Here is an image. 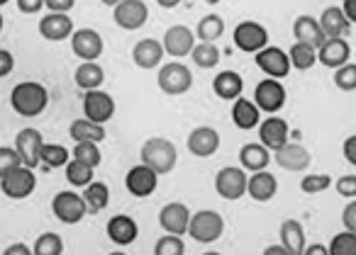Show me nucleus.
<instances>
[{"label":"nucleus","instance_id":"f257e3e1","mask_svg":"<svg viewBox=\"0 0 356 255\" xmlns=\"http://www.w3.org/2000/svg\"><path fill=\"white\" fill-rule=\"evenodd\" d=\"M10 105L22 117H37V114L44 112L47 105H49V93H47L44 85L35 83V80L17 83L15 88H13Z\"/></svg>","mask_w":356,"mask_h":255},{"label":"nucleus","instance_id":"f03ea898","mask_svg":"<svg viewBox=\"0 0 356 255\" xmlns=\"http://www.w3.org/2000/svg\"><path fill=\"white\" fill-rule=\"evenodd\" d=\"M142 163L147 168H152L156 175H166L176 168V161H178V153H176V146H173L168 139H161V137H154L149 141H144L142 146Z\"/></svg>","mask_w":356,"mask_h":255},{"label":"nucleus","instance_id":"7ed1b4c3","mask_svg":"<svg viewBox=\"0 0 356 255\" xmlns=\"http://www.w3.org/2000/svg\"><path fill=\"white\" fill-rule=\"evenodd\" d=\"M188 234L198 243H215L225 234V219L213 209H203L191 216Z\"/></svg>","mask_w":356,"mask_h":255},{"label":"nucleus","instance_id":"20e7f679","mask_svg":"<svg viewBox=\"0 0 356 255\" xmlns=\"http://www.w3.org/2000/svg\"><path fill=\"white\" fill-rule=\"evenodd\" d=\"M37 187V177L32 173V168L20 166L15 170H10L8 175L0 177V190L3 195L10 197V200H27V197L35 192Z\"/></svg>","mask_w":356,"mask_h":255},{"label":"nucleus","instance_id":"39448f33","mask_svg":"<svg viewBox=\"0 0 356 255\" xmlns=\"http://www.w3.org/2000/svg\"><path fill=\"white\" fill-rule=\"evenodd\" d=\"M51 211L61 224H79L86 214H88V206L83 202V195H76L71 190H64L51 200Z\"/></svg>","mask_w":356,"mask_h":255},{"label":"nucleus","instance_id":"423d86ee","mask_svg":"<svg viewBox=\"0 0 356 255\" xmlns=\"http://www.w3.org/2000/svg\"><path fill=\"white\" fill-rule=\"evenodd\" d=\"M247 185H249V177L244 173V168L237 166H229L222 168V170L215 175V190L222 200H239V197L247 195Z\"/></svg>","mask_w":356,"mask_h":255},{"label":"nucleus","instance_id":"0eeeda50","mask_svg":"<svg viewBox=\"0 0 356 255\" xmlns=\"http://www.w3.org/2000/svg\"><path fill=\"white\" fill-rule=\"evenodd\" d=\"M156 83L166 95H184V93H188L191 85H193V76H191V71L186 69L184 64L173 61V64L161 66Z\"/></svg>","mask_w":356,"mask_h":255},{"label":"nucleus","instance_id":"6e6552de","mask_svg":"<svg viewBox=\"0 0 356 255\" xmlns=\"http://www.w3.org/2000/svg\"><path fill=\"white\" fill-rule=\"evenodd\" d=\"M234 44L239 51H247V54H257V51L266 49L268 44V32L264 25L254 20H244L234 27Z\"/></svg>","mask_w":356,"mask_h":255},{"label":"nucleus","instance_id":"1a4fd4ad","mask_svg":"<svg viewBox=\"0 0 356 255\" xmlns=\"http://www.w3.org/2000/svg\"><path fill=\"white\" fill-rule=\"evenodd\" d=\"M83 112H86V119H90V122H95V124L110 122V119H113V114H115L113 95L103 93V90H86Z\"/></svg>","mask_w":356,"mask_h":255},{"label":"nucleus","instance_id":"9d476101","mask_svg":"<svg viewBox=\"0 0 356 255\" xmlns=\"http://www.w3.org/2000/svg\"><path fill=\"white\" fill-rule=\"evenodd\" d=\"M254 105L261 112H278L286 105V88L276 78H264L261 83H257V90H254Z\"/></svg>","mask_w":356,"mask_h":255},{"label":"nucleus","instance_id":"9b49d317","mask_svg":"<svg viewBox=\"0 0 356 255\" xmlns=\"http://www.w3.org/2000/svg\"><path fill=\"white\" fill-rule=\"evenodd\" d=\"M115 25L122 27V30H139V27L147 25L149 20V10H147V3L142 0H122L120 6H115Z\"/></svg>","mask_w":356,"mask_h":255},{"label":"nucleus","instance_id":"f8f14e48","mask_svg":"<svg viewBox=\"0 0 356 255\" xmlns=\"http://www.w3.org/2000/svg\"><path fill=\"white\" fill-rule=\"evenodd\" d=\"M254 56H257V66L268 76V78L281 80L291 73V59H288L286 51L278 49V46H266V49L257 51Z\"/></svg>","mask_w":356,"mask_h":255},{"label":"nucleus","instance_id":"ddd939ff","mask_svg":"<svg viewBox=\"0 0 356 255\" xmlns=\"http://www.w3.org/2000/svg\"><path fill=\"white\" fill-rule=\"evenodd\" d=\"M191 216L193 214L188 211V206L181 204V202H171V204H166L159 211V224H161V229L166 231V234L184 236V234H188Z\"/></svg>","mask_w":356,"mask_h":255},{"label":"nucleus","instance_id":"4468645a","mask_svg":"<svg viewBox=\"0 0 356 255\" xmlns=\"http://www.w3.org/2000/svg\"><path fill=\"white\" fill-rule=\"evenodd\" d=\"M44 146V139H42L40 129H22L15 137V151L22 158V166L37 168L40 166V153Z\"/></svg>","mask_w":356,"mask_h":255},{"label":"nucleus","instance_id":"2eb2a0df","mask_svg":"<svg viewBox=\"0 0 356 255\" xmlns=\"http://www.w3.org/2000/svg\"><path fill=\"white\" fill-rule=\"evenodd\" d=\"M161 44H163V51L171 54V56H176V59L188 56L195 46V32H191L186 25H173L166 30Z\"/></svg>","mask_w":356,"mask_h":255},{"label":"nucleus","instance_id":"dca6fc26","mask_svg":"<svg viewBox=\"0 0 356 255\" xmlns=\"http://www.w3.org/2000/svg\"><path fill=\"white\" fill-rule=\"evenodd\" d=\"M156 182H159V175L152 170V168L144 166V163L142 166H134L132 170L127 173V177H124V187H127V192L132 197H139V200L154 195Z\"/></svg>","mask_w":356,"mask_h":255},{"label":"nucleus","instance_id":"f3484780","mask_svg":"<svg viewBox=\"0 0 356 255\" xmlns=\"http://www.w3.org/2000/svg\"><path fill=\"white\" fill-rule=\"evenodd\" d=\"M103 37L95 30H79L71 35V49L83 61H95L103 54Z\"/></svg>","mask_w":356,"mask_h":255},{"label":"nucleus","instance_id":"a211bd4d","mask_svg":"<svg viewBox=\"0 0 356 255\" xmlns=\"http://www.w3.org/2000/svg\"><path fill=\"white\" fill-rule=\"evenodd\" d=\"M40 35L47 42H64L74 35V20L66 12H49V15L42 17Z\"/></svg>","mask_w":356,"mask_h":255},{"label":"nucleus","instance_id":"6ab92c4d","mask_svg":"<svg viewBox=\"0 0 356 255\" xmlns=\"http://www.w3.org/2000/svg\"><path fill=\"white\" fill-rule=\"evenodd\" d=\"M288 134H291V129H288V122L281 117H268L264 119L261 124H259V139L266 148H273V151H278V148H283L288 143Z\"/></svg>","mask_w":356,"mask_h":255},{"label":"nucleus","instance_id":"aec40b11","mask_svg":"<svg viewBox=\"0 0 356 255\" xmlns=\"http://www.w3.org/2000/svg\"><path fill=\"white\" fill-rule=\"evenodd\" d=\"M351 46L346 39H327L325 44L317 49V61L327 69H341L344 64H349Z\"/></svg>","mask_w":356,"mask_h":255},{"label":"nucleus","instance_id":"412c9836","mask_svg":"<svg viewBox=\"0 0 356 255\" xmlns=\"http://www.w3.org/2000/svg\"><path fill=\"white\" fill-rule=\"evenodd\" d=\"M293 35H296V42L312 46V49H320L327 42L325 32H322V27H320V20H315V17H310V15H300L293 22Z\"/></svg>","mask_w":356,"mask_h":255},{"label":"nucleus","instance_id":"4be33fe9","mask_svg":"<svg viewBox=\"0 0 356 255\" xmlns=\"http://www.w3.org/2000/svg\"><path fill=\"white\" fill-rule=\"evenodd\" d=\"M220 148V134L213 127H198L188 137V151L198 158H210Z\"/></svg>","mask_w":356,"mask_h":255},{"label":"nucleus","instance_id":"5701e85b","mask_svg":"<svg viewBox=\"0 0 356 255\" xmlns=\"http://www.w3.org/2000/svg\"><path fill=\"white\" fill-rule=\"evenodd\" d=\"M139 236V226L132 216L127 214H118L108 221V238L113 240L115 245H129L134 243Z\"/></svg>","mask_w":356,"mask_h":255},{"label":"nucleus","instance_id":"b1692460","mask_svg":"<svg viewBox=\"0 0 356 255\" xmlns=\"http://www.w3.org/2000/svg\"><path fill=\"white\" fill-rule=\"evenodd\" d=\"M320 27L327 39H344L351 30V22L346 20L341 8L330 6V8H325V12L320 15Z\"/></svg>","mask_w":356,"mask_h":255},{"label":"nucleus","instance_id":"393cba45","mask_svg":"<svg viewBox=\"0 0 356 255\" xmlns=\"http://www.w3.org/2000/svg\"><path fill=\"white\" fill-rule=\"evenodd\" d=\"M310 151L300 143H286L276 151V163L286 170H305V168H310Z\"/></svg>","mask_w":356,"mask_h":255},{"label":"nucleus","instance_id":"a878e982","mask_svg":"<svg viewBox=\"0 0 356 255\" xmlns=\"http://www.w3.org/2000/svg\"><path fill=\"white\" fill-rule=\"evenodd\" d=\"M163 44H159L156 39H142L132 46V61L139 69H156L163 59Z\"/></svg>","mask_w":356,"mask_h":255},{"label":"nucleus","instance_id":"bb28decb","mask_svg":"<svg viewBox=\"0 0 356 255\" xmlns=\"http://www.w3.org/2000/svg\"><path fill=\"white\" fill-rule=\"evenodd\" d=\"M213 90H215V95H218L220 100H227V103H232V100L242 98L244 80H242V76H239L237 71H222V73L215 76Z\"/></svg>","mask_w":356,"mask_h":255},{"label":"nucleus","instance_id":"cd10ccee","mask_svg":"<svg viewBox=\"0 0 356 255\" xmlns=\"http://www.w3.org/2000/svg\"><path fill=\"white\" fill-rule=\"evenodd\" d=\"M247 192L252 195L254 202H268V200H273V197H276L278 180L268 170H259V173H254V175L249 177Z\"/></svg>","mask_w":356,"mask_h":255},{"label":"nucleus","instance_id":"c85d7f7f","mask_svg":"<svg viewBox=\"0 0 356 255\" xmlns=\"http://www.w3.org/2000/svg\"><path fill=\"white\" fill-rule=\"evenodd\" d=\"M281 245L288 250L291 255H302L305 253V231H302L300 221L296 219H286L281 224Z\"/></svg>","mask_w":356,"mask_h":255},{"label":"nucleus","instance_id":"c756f323","mask_svg":"<svg viewBox=\"0 0 356 255\" xmlns=\"http://www.w3.org/2000/svg\"><path fill=\"white\" fill-rule=\"evenodd\" d=\"M239 163L252 173L266 170V166L271 163V153L264 143H244L242 151H239Z\"/></svg>","mask_w":356,"mask_h":255},{"label":"nucleus","instance_id":"7c9ffc66","mask_svg":"<svg viewBox=\"0 0 356 255\" xmlns=\"http://www.w3.org/2000/svg\"><path fill=\"white\" fill-rule=\"evenodd\" d=\"M259 114H261V109L257 107V105L252 103V100L247 98H237L232 105V122L237 124L239 129H244V132H249V129H254L259 124Z\"/></svg>","mask_w":356,"mask_h":255},{"label":"nucleus","instance_id":"2f4dec72","mask_svg":"<svg viewBox=\"0 0 356 255\" xmlns=\"http://www.w3.org/2000/svg\"><path fill=\"white\" fill-rule=\"evenodd\" d=\"M74 80L81 90H98L105 80V71L100 69L95 61H86V64H81L79 69H76Z\"/></svg>","mask_w":356,"mask_h":255},{"label":"nucleus","instance_id":"473e14b6","mask_svg":"<svg viewBox=\"0 0 356 255\" xmlns=\"http://www.w3.org/2000/svg\"><path fill=\"white\" fill-rule=\"evenodd\" d=\"M69 132H71V139H74L76 143H81V141L100 143L105 139L103 124H95V122H90V119H76V122L71 124Z\"/></svg>","mask_w":356,"mask_h":255},{"label":"nucleus","instance_id":"72a5a7b5","mask_svg":"<svg viewBox=\"0 0 356 255\" xmlns=\"http://www.w3.org/2000/svg\"><path fill=\"white\" fill-rule=\"evenodd\" d=\"M83 202L88 206V211H103L110 202V190L105 182H98L93 180L88 187L83 190Z\"/></svg>","mask_w":356,"mask_h":255},{"label":"nucleus","instance_id":"f704fd0d","mask_svg":"<svg viewBox=\"0 0 356 255\" xmlns=\"http://www.w3.org/2000/svg\"><path fill=\"white\" fill-rule=\"evenodd\" d=\"M288 59H291V66H296V71H307V69H312V66H315L317 49L296 42V44L288 49Z\"/></svg>","mask_w":356,"mask_h":255},{"label":"nucleus","instance_id":"c9c22d12","mask_svg":"<svg viewBox=\"0 0 356 255\" xmlns=\"http://www.w3.org/2000/svg\"><path fill=\"white\" fill-rule=\"evenodd\" d=\"M225 32V20L220 15H205L203 20L198 22V30H195V35H198L200 42H208V44H213L215 39H220Z\"/></svg>","mask_w":356,"mask_h":255},{"label":"nucleus","instance_id":"e433bc0d","mask_svg":"<svg viewBox=\"0 0 356 255\" xmlns=\"http://www.w3.org/2000/svg\"><path fill=\"white\" fill-rule=\"evenodd\" d=\"M93 170L95 168L86 166L81 161H69L66 163V180L74 187H88L93 182Z\"/></svg>","mask_w":356,"mask_h":255},{"label":"nucleus","instance_id":"4c0bfd02","mask_svg":"<svg viewBox=\"0 0 356 255\" xmlns=\"http://www.w3.org/2000/svg\"><path fill=\"white\" fill-rule=\"evenodd\" d=\"M191 56H193L198 69H215L220 64V49L215 44H208V42H200L198 46H193Z\"/></svg>","mask_w":356,"mask_h":255},{"label":"nucleus","instance_id":"58836bf2","mask_svg":"<svg viewBox=\"0 0 356 255\" xmlns=\"http://www.w3.org/2000/svg\"><path fill=\"white\" fill-rule=\"evenodd\" d=\"M35 255H61L64 253V240H61L59 234L54 231H47L40 238L35 240V248H32Z\"/></svg>","mask_w":356,"mask_h":255},{"label":"nucleus","instance_id":"ea45409f","mask_svg":"<svg viewBox=\"0 0 356 255\" xmlns=\"http://www.w3.org/2000/svg\"><path fill=\"white\" fill-rule=\"evenodd\" d=\"M40 163H44L47 168H66V163H69V151H66L61 143H44L42 146V153H40Z\"/></svg>","mask_w":356,"mask_h":255},{"label":"nucleus","instance_id":"a19ab883","mask_svg":"<svg viewBox=\"0 0 356 255\" xmlns=\"http://www.w3.org/2000/svg\"><path fill=\"white\" fill-rule=\"evenodd\" d=\"M74 161H81V163H86V166H90V168L100 166L103 156H100L98 143H93V141L76 143V146H74Z\"/></svg>","mask_w":356,"mask_h":255},{"label":"nucleus","instance_id":"79ce46f5","mask_svg":"<svg viewBox=\"0 0 356 255\" xmlns=\"http://www.w3.org/2000/svg\"><path fill=\"white\" fill-rule=\"evenodd\" d=\"M330 255H356V234L341 231L330 240Z\"/></svg>","mask_w":356,"mask_h":255},{"label":"nucleus","instance_id":"37998d69","mask_svg":"<svg viewBox=\"0 0 356 255\" xmlns=\"http://www.w3.org/2000/svg\"><path fill=\"white\" fill-rule=\"evenodd\" d=\"M154 255H186V243L181 240V236L166 234L154 243Z\"/></svg>","mask_w":356,"mask_h":255},{"label":"nucleus","instance_id":"c03bdc74","mask_svg":"<svg viewBox=\"0 0 356 255\" xmlns=\"http://www.w3.org/2000/svg\"><path fill=\"white\" fill-rule=\"evenodd\" d=\"M327 187H332V177L325 175V173H315V175H305L300 182V190L305 195H320Z\"/></svg>","mask_w":356,"mask_h":255},{"label":"nucleus","instance_id":"a18cd8bd","mask_svg":"<svg viewBox=\"0 0 356 255\" xmlns=\"http://www.w3.org/2000/svg\"><path fill=\"white\" fill-rule=\"evenodd\" d=\"M334 85L344 93L356 90V66L354 64H344L341 69L334 71Z\"/></svg>","mask_w":356,"mask_h":255},{"label":"nucleus","instance_id":"49530a36","mask_svg":"<svg viewBox=\"0 0 356 255\" xmlns=\"http://www.w3.org/2000/svg\"><path fill=\"white\" fill-rule=\"evenodd\" d=\"M22 166V158L17 156L15 148H8V146H0V177L8 175L10 170Z\"/></svg>","mask_w":356,"mask_h":255},{"label":"nucleus","instance_id":"de8ad7c7","mask_svg":"<svg viewBox=\"0 0 356 255\" xmlns=\"http://www.w3.org/2000/svg\"><path fill=\"white\" fill-rule=\"evenodd\" d=\"M337 192L341 197H349V200H356V175H341L337 180Z\"/></svg>","mask_w":356,"mask_h":255},{"label":"nucleus","instance_id":"09e8293b","mask_svg":"<svg viewBox=\"0 0 356 255\" xmlns=\"http://www.w3.org/2000/svg\"><path fill=\"white\" fill-rule=\"evenodd\" d=\"M341 224H344V231H351L356 234V200H351L349 204L341 211Z\"/></svg>","mask_w":356,"mask_h":255},{"label":"nucleus","instance_id":"8fccbe9b","mask_svg":"<svg viewBox=\"0 0 356 255\" xmlns=\"http://www.w3.org/2000/svg\"><path fill=\"white\" fill-rule=\"evenodd\" d=\"M13 69H15V59H13V54L6 49H0V78L10 76Z\"/></svg>","mask_w":356,"mask_h":255},{"label":"nucleus","instance_id":"3c124183","mask_svg":"<svg viewBox=\"0 0 356 255\" xmlns=\"http://www.w3.org/2000/svg\"><path fill=\"white\" fill-rule=\"evenodd\" d=\"M42 6H44V0H17V8H20V12H25V15L40 12Z\"/></svg>","mask_w":356,"mask_h":255},{"label":"nucleus","instance_id":"603ef678","mask_svg":"<svg viewBox=\"0 0 356 255\" xmlns=\"http://www.w3.org/2000/svg\"><path fill=\"white\" fill-rule=\"evenodd\" d=\"M44 6L51 12H69L76 6V0H44Z\"/></svg>","mask_w":356,"mask_h":255},{"label":"nucleus","instance_id":"864d4df0","mask_svg":"<svg viewBox=\"0 0 356 255\" xmlns=\"http://www.w3.org/2000/svg\"><path fill=\"white\" fill-rule=\"evenodd\" d=\"M341 151H344L346 163H351V166H356V134H354V137L346 139L344 146H341Z\"/></svg>","mask_w":356,"mask_h":255},{"label":"nucleus","instance_id":"5fc2aeb1","mask_svg":"<svg viewBox=\"0 0 356 255\" xmlns=\"http://www.w3.org/2000/svg\"><path fill=\"white\" fill-rule=\"evenodd\" d=\"M3 255H35V253H32V250L27 248L25 243H13V245H8Z\"/></svg>","mask_w":356,"mask_h":255},{"label":"nucleus","instance_id":"6e6d98bb","mask_svg":"<svg viewBox=\"0 0 356 255\" xmlns=\"http://www.w3.org/2000/svg\"><path fill=\"white\" fill-rule=\"evenodd\" d=\"M341 10H344L346 20L356 25V0H344V3H341Z\"/></svg>","mask_w":356,"mask_h":255},{"label":"nucleus","instance_id":"4d7b16f0","mask_svg":"<svg viewBox=\"0 0 356 255\" xmlns=\"http://www.w3.org/2000/svg\"><path fill=\"white\" fill-rule=\"evenodd\" d=\"M302 255H330V250H327V245H322V243H312V245H307Z\"/></svg>","mask_w":356,"mask_h":255},{"label":"nucleus","instance_id":"13d9d810","mask_svg":"<svg viewBox=\"0 0 356 255\" xmlns=\"http://www.w3.org/2000/svg\"><path fill=\"white\" fill-rule=\"evenodd\" d=\"M264 255H291V253H288L283 245H268V248L264 250Z\"/></svg>","mask_w":356,"mask_h":255},{"label":"nucleus","instance_id":"bf43d9fd","mask_svg":"<svg viewBox=\"0 0 356 255\" xmlns=\"http://www.w3.org/2000/svg\"><path fill=\"white\" fill-rule=\"evenodd\" d=\"M156 3H159L161 8H166V10H171V8H176L178 3H181V0H156Z\"/></svg>","mask_w":356,"mask_h":255},{"label":"nucleus","instance_id":"052dcab7","mask_svg":"<svg viewBox=\"0 0 356 255\" xmlns=\"http://www.w3.org/2000/svg\"><path fill=\"white\" fill-rule=\"evenodd\" d=\"M100 3H103V6H110V8H115V6H120V3H122V0H100Z\"/></svg>","mask_w":356,"mask_h":255},{"label":"nucleus","instance_id":"680f3d73","mask_svg":"<svg viewBox=\"0 0 356 255\" xmlns=\"http://www.w3.org/2000/svg\"><path fill=\"white\" fill-rule=\"evenodd\" d=\"M205 3H208V6H218L220 0H205Z\"/></svg>","mask_w":356,"mask_h":255},{"label":"nucleus","instance_id":"e2e57ef3","mask_svg":"<svg viewBox=\"0 0 356 255\" xmlns=\"http://www.w3.org/2000/svg\"><path fill=\"white\" fill-rule=\"evenodd\" d=\"M203 255H220V253H215V250H208V253H203Z\"/></svg>","mask_w":356,"mask_h":255},{"label":"nucleus","instance_id":"0e129e2a","mask_svg":"<svg viewBox=\"0 0 356 255\" xmlns=\"http://www.w3.org/2000/svg\"><path fill=\"white\" fill-rule=\"evenodd\" d=\"M0 32H3V15H0Z\"/></svg>","mask_w":356,"mask_h":255},{"label":"nucleus","instance_id":"69168bd1","mask_svg":"<svg viewBox=\"0 0 356 255\" xmlns=\"http://www.w3.org/2000/svg\"><path fill=\"white\" fill-rule=\"evenodd\" d=\"M6 3H10V0H0V6H6Z\"/></svg>","mask_w":356,"mask_h":255},{"label":"nucleus","instance_id":"338daca9","mask_svg":"<svg viewBox=\"0 0 356 255\" xmlns=\"http://www.w3.org/2000/svg\"><path fill=\"white\" fill-rule=\"evenodd\" d=\"M108 255H124V253H120V250H118V253H108Z\"/></svg>","mask_w":356,"mask_h":255},{"label":"nucleus","instance_id":"774afa93","mask_svg":"<svg viewBox=\"0 0 356 255\" xmlns=\"http://www.w3.org/2000/svg\"><path fill=\"white\" fill-rule=\"evenodd\" d=\"M142 3H147V0H142Z\"/></svg>","mask_w":356,"mask_h":255}]
</instances>
